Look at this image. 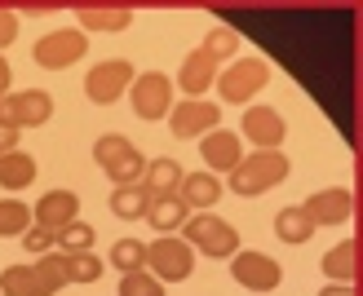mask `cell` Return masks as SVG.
<instances>
[{
	"label": "cell",
	"instance_id": "1",
	"mask_svg": "<svg viewBox=\"0 0 363 296\" xmlns=\"http://www.w3.org/2000/svg\"><path fill=\"white\" fill-rule=\"evenodd\" d=\"M284 177H288V159L279 151H252L248 159H240L230 169V190L252 199V195H266L270 186H279Z\"/></svg>",
	"mask_w": 363,
	"mask_h": 296
},
{
	"label": "cell",
	"instance_id": "2",
	"mask_svg": "<svg viewBox=\"0 0 363 296\" xmlns=\"http://www.w3.org/2000/svg\"><path fill=\"white\" fill-rule=\"evenodd\" d=\"M94 164L116 181V186H138L142 181V169H147V159L133 142H124L120 133H106L94 142Z\"/></svg>",
	"mask_w": 363,
	"mask_h": 296
},
{
	"label": "cell",
	"instance_id": "3",
	"mask_svg": "<svg viewBox=\"0 0 363 296\" xmlns=\"http://www.w3.org/2000/svg\"><path fill=\"white\" fill-rule=\"evenodd\" d=\"M182 226H186V239H182V244H186V248H199L204 256H213V261H226V256L240 252V230H235L230 221L213 217V212L186 217Z\"/></svg>",
	"mask_w": 363,
	"mask_h": 296
},
{
	"label": "cell",
	"instance_id": "4",
	"mask_svg": "<svg viewBox=\"0 0 363 296\" xmlns=\"http://www.w3.org/2000/svg\"><path fill=\"white\" fill-rule=\"evenodd\" d=\"M138 80V71L129 58H111V62H98V67H89V76H84V93L89 102H98V106H111L120 102L124 93H129V84Z\"/></svg>",
	"mask_w": 363,
	"mask_h": 296
},
{
	"label": "cell",
	"instance_id": "5",
	"mask_svg": "<svg viewBox=\"0 0 363 296\" xmlns=\"http://www.w3.org/2000/svg\"><path fill=\"white\" fill-rule=\"evenodd\" d=\"M31 53H35V62H40L45 71H62V67H71L76 58L89 53V35L80 27H58V31L40 35Z\"/></svg>",
	"mask_w": 363,
	"mask_h": 296
},
{
	"label": "cell",
	"instance_id": "6",
	"mask_svg": "<svg viewBox=\"0 0 363 296\" xmlns=\"http://www.w3.org/2000/svg\"><path fill=\"white\" fill-rule=\"evenodd\" d=\"M195 270V252L182 244V239H155V244L147 248V274L160 283H182L191 279Z\"/></svg>",
	"mask_w": 363,
	"mask_h": 296
},
{
	"label": "cell",
	"instance_id": "7",
	"mask_svg": "<svg viewBox=\"0 0 363 296\" xmlns=\"http://www.w3.org/2000/svg\"><path fill=\"white\" fill-rule=\"evenodd\" d=\"M230 279L235 283H244L248 292H257V296H270L279 288V279H284V270H279V261L275 256H266V252H235L230 256Z\"/></svg>",
	"mask_w": 363,
	"mask_h": 296
},
{
	"label": "cell",
	"instance_id": "8",
	"mask_svg": "<svg viewBox=\"0 0 363 296\" xmlns=\"http://www.w3.org/2000/svg\"><path fill=\"white\" fill-rule=\"evenodd\" d=\"M270 80V67L262 58H235L222 76H217V93L226 102H248L252 93H262Z\"/></svg>",
	"mask_w": 363,
	"mask_h": 296
},
{
	"label": "cell",
	"instance_id": "9",
	"mask_svg": "<svg viewBox=\"0 0 363 296\" xmlns=\"http://www.w3.org/2000/svg\"><path fill=\"white\" fill-rule=\"evenodd\" d=\"M129 102L138 110V120H164L173 110V80L164 71H147L129 84Z\"/></svg>",
	"mask_w": 363,
	"mask_h": 296
},
{
	"label": "cell",
	"instance_id": "10",
	"mask_svg": "<svg viewBox=\"0 0 363 296\" xmlns=\"http://www.w3.org/2000/svg\"><path fill=\"white\" fill-rule=\"evenodd\" d=\"M49 115H53V98L45 93V89H23V93L0 98V124H13L18 133H23V128L49 124Z\"/></svg>",
	"mask_w": 363,
	"mask_h": 296
},
{
	"label": "cell",
	"instance_id": "11",
	"mask_svg": "<svg viewBox=\"0 0 363 296\" xmlns=\"http://www.w3.org/2000/svg\"><path fill=\"white\" fill-rule=\"evenodd\" d=\"M217 120H222V106L217 102H177L173 110H169V128H173V137H182V142H195V137H204V133H213L217 128Z\"/></svg>",
	"mask_w": 363,
	"mask_h": 296
},
{
	"label": "cell",
	"instance_id": "12",
	"mask_svg": "<svg viewBox=\"0 0 363 296\" xmlns=\"http://www.w3.org/2000/svg\"><path fill=\"white\" fill-rule=\"evenodd\" d=\"M301 212H306V221H311L315 230L319 226H341V221H350V212H354V195L346 186L319 190V195H311L301 203Z\"/></svg>",
	"mask_w": 363,
	"mask_h": 296
},
{
	"label": "cell",
	"instance_id": "13",
	"mask_svg": "<svg viewBox=\"0 0 363 296\" xmlns=\"http://www.w3.org/2000/svg\"><path fill=\"white\" fill-rule=\"evenodd\" d=\"M240 128H244V137L257 146V151H279V142H284V133H288V128H284V115H279L275 106H248Z\"/></svg>",
	"mask_w": 363,
	"mask_h": 296
},
{
	"label": "cell",
	"instance_id": "14",
	"mask_svg": "<svg viewBox=\"0 0 363 296\" xmlns=\"http://www.w3.org/2000/svg\"><path fill=\"white\" fill-rule=\"evenodd\" d=\"M76 217H80V199L71 195V190H49V195L31 208V221H35L40 230H49V234H58V230L71 226Z\"/></svg>",
	"mask_w": 363,
	"mask_h": 296
},
{
	"label": "cell",
	"instance_id": "15",
	"mask_svg": "<svg viewBox=\"0 0 363 296\" xmlns=\"http://www.w3.org/2000/svg\"><path fill=\"white\" fill-rule=\"evenodd\" d=\"M199 155H204V164H208V173H213V177H217V173H230L235 164L244 159L240 137H235L230 128H213V133L199 137Z\"/></svg>",
	"mask_w": 363,
	"mask_h": 296
},
{
	"label": "cell",
	"instance_id": "16",
	"mask_svg": "<svg viewBox=\"0 0 363 296\" xmlns=\"http://www.w3.org/2000/svg\"><path fill=\"white\" fill-rule=\"evenodd\" d=\"M217 67H222V62H217L213 53L199 45L191 58L182 62V71H177V89H182V93H191V102H199V93H208V84L217 80Z\"/></svg>",
	"mask_w": 363,
	"mask_h": 296
},
{
	"label": "cell",
	"instance_id": "17",
	"mask_svg": "<svg viewBox=\"0 0 363 296\" xmlns=\"http://www.w3.org/2000/svg\"><path fill=\"white\" fill-rule=\"evenodd\" d=\"M182 164L177 159H169V155H160V159H147V169H142V181L138 186L147 190L151 199H164V195H177V186H182Z\"/></svg>",
	"mask_w": 363,
	"mask_h": 296
},
{
	"label": "cell",
	"instance_id": "18",
	"mask_svg": "<svg viewBox=\"0 0 363 296\" xmlns=\"http://www.w3.org/2000/svg\"><path fill=\"white\" fill-rule=\"evenodd\" d=\"M80 31H124L133 23V9L129 5H80Z\"/></svg>",
	"mask_w": 363,
	"mask_h": 296
},
{
	"label": "cell",
	"instance_id": "19",
	"mask_svg": "<svg viewBox=\"0 0 363 296\" xmlns=\"http://www.w3.org/2000/svg\"><path fill=\"white\" fill-rule=\"evenodd\" d=\"M323 274L333 283H354L359 279V239H341L337 248L323 252Z\"/></svg>",
	"mask_w": 363,
	"mask_h": 296
},
{
	"label": "cell",
	"instance_id": "20",
	"mask_svg": "<svg viewBox=\"0 0 363 296\" xmlns=\"http://www.w3.org/2000/svg\"><path fill=\"white\" fill-rule=\"evenodd\" d=\"M177 199L186 203V208H213V203L222 199V181L213 173H191V177H182Z\"/></svg>",
	"mask_w": 363,
	"mask_h": 296
},
{
	"label": "cell",
	"instance_id": "21",
	"mask_svg": "<svg viewBox=\"0 0 363 296\" xmlns=\"http://www.w3.org/2000/svg\"><path fill=\"white\" fill-rule=\"evenodd\" d=\"M31 181H35V159L27 151L0 155V186H5V190H27Z\"/></svg>",
	"mask_w": 363,
	"mask_h": 296
},
{
	"label": "cell",
	"instance_id": "22",
	"mask_svg": "<svg viewBox=\"0 0 363 296\" xmlns=\"http://www.w3.org/2000/svg\"><path fill=\"white\" fill-rule=\"evenodd\" d=\"M191 217V208L182 203L177 195H164V199H151V208H147V221L160 230V234H169V230H177L182 221Z\"/></svg>",
	"mask_w": 363,
	"mask_h": 296
},
{
	"label": "cell",
	"instance_id": "23",
	"mask_svg": "<svg viewBox=\"0 0 363 296\" xmlns=\"http://www.w3.org/2000/svg\"><path fill=\"white\" fill-rule=\"evenodd\" d=\"M0 296H49V292L31 266H9L0 274Z\"/></svg>",
	"mask_w": 363,
	"mask_h": 296
},
{
	"label": "cell",
	"instance_id": "24",
	"mask_svg": "<svg viewBox=\"0 0 363 296\" xmlns=\"http://www.w3.org/2000/svg\"><path fill=\"white\" fill-rule=\"evenodd\" d=\"M147 208H151V195L142 190V186H116L111 190V212L120 221H142Z\"/></svg>",
	"mask_w": 363,
	"mask_h": 296
},
{
	"label": "cell",
	"instance_id": "25",
	"mask_svg": "<svg viewBox=\"0 0 363 296\" xmlns=\"http://www.w3.org/2000/svg\"><path fill=\"white\" fill-rule=\"evenodd\" d=\"M275 234L284 239V244H306V239H311L315 234V226H311V221H306V212H301V203H297V208H284L279 217H275Z\"/></svg>",
	"mask_w": 363,
	"mask_h": 296
},
{
	"label": "cell",
	"instance_id": "26",
	"mask_svg": "<svg viewBox=\"0 0 363 296\" xmlns=\"http://www.w3.org/2000/svg\"><path fill=\"white\" fill-rule=\"evenodd\" d=\"M31 226V208L23 199H0V239H23Z\"/></svg>",
	"mask_w": 363,
	"mask_h": 296
},
{
	"label": "cell",
	"instance_id": "27",
	"mask_svg": "<svg viewBox=\"0 0 363 296\" xmlns=\"http://www.w3.org/2000/svg\"><path fill=\"white\" fill-rule=\"evenodd\" d=\"M62 270H67V283H98L102 279V261L94 252H62Z\"/></svg>",
	"mask_w": 363,
	"mask_h": 296
},
{
	"label": "cell",
	"instance_id": "28",
	"mask_svg": "<svg viewBox=\"0 0 363 296\" xmlns=\"http://www.w3.org/2000/svg\"><path fill=\"white\" fill-rule=\"evenodd\" d=\"M94 239H98V234H94V226L76 217V221H71V226H62L58 234H53V244H58V248H62V252L71 256V252H94Z\"/></svg>",
	"mask_w": 363,
	"mask_h": 296
},
{
	"label": "cell",
	"instance_id": "29",
	"mask_svg": "<svg viewBox=\"0 0 363 296\" xmlns=\"http://www.w3.org/2000/svg\"><path fill=\"white\" fill-rule=\"evenodd\" d=\"M111 266L133 274V270H147V244H138V239H120L111 248Z\"/></svg>",
	"mask_w": 363,
	"mask_h": 296
},
{
	"label": "cell",
	"instance_id": "30",
	"mask_svg": "<svg viewBox=\"0 0 363 296\" xmlns=\"http://www.w3.org/2000/svg\"><path fill=\"white\" fill-rule=\"evenodd\" d=\"M31 270H35V274H40V283H45V292H49V296L67 288V270H62V252H45V256H35V266H31Z\"/></svg>",
	"mask_w": 363,
	"mask_h": 296
},
{
	"label": "cell",
	"instance_id": "31",
	"mask_svg": "<svg viewBox=\"0 0 363 296\" xmlns=\"http://www.w3.org/2000/svg\"><path fill=\"white\" fill-rule=\"evenodd\" d=\"M204 49L213 53L217 62H230L235 53H240V35H235L230 27H213V31L204 35Z\"/></svg>",
	"mask_w": 363,
	"mask_h": 296
},
{
	"label": "cell",
	"instance_id": "32",
	"mask_svg": "<svg viewBox=\"0 0 363 296\" xmlns=\"http://www.w3.org/2000/svg\"><path fill=\"white\" fill-rule=\"evenodd\" d=\"M120 296H164V283L151 279L147 270H133L120 279Z\"/></svg>",
	"mask_w": 363,
	"mask_h": 296
},
{
	"label": "cell",
	"instance_id": "33",
	"mask_svg": "<svg viewBox=\"0 0 363 296\" xmlns=\"http://www.w3.org/2000/svg\"><path fill=\"white\" fill-rule=\"evenodd\" d=\"M23 244H27V252L45 256V252H53V234L40 230V226H27V230H23Z\"/></svg>",
	"mask_w": 363,
	"mask_h": 296
},
{
	"label": "cell",
	"instance_id": "34",
	"mask_svg": "<svg viewBox=\"0 0 363 296\" xmlns=\"http://www.w3.org/2000/svg\"><path fill=\"white\" fill-rule=\"evenodd\" d=\"M18 27H23V23H18V13L13 9H0V49L18 40Z\"/></svg>",
	"mask_w": 363,
	"mask_h": 296
},
{
	"label": "cell",
	"instance_id": "35",
	"mask_svg": "<svg viewBox=\"0 0 363 296\" xmlns=\"http://www.w3.org/2000/svg\"><path fill=\"white\" fill-rule=\"evenodd\" d=\"M9 151H18V128L0 124V155H9Z\"/></svg>",
	"mask_w": 363,
	"mask_h": 296
},
{
	"label": "cell",
	"instance_id": "36",
	"mask_svg": "<svg viewBox=\"0 0 363 296\" xmlns=\"http://www.w3.org/2000/svg\"><path fill=\"white\" fill-rule=\"evenodd\" d=\"M319 296H359V292H354V283H328Z\"/></svg>",
	"mask_w": 363,
	"mask_h": 296
},
{
	"label": "cell",
	"instance_id": "37",
	"mask_svg": "<svg viewBox=\"0 0 363 296\" xmlns=\"http://www.w3.org/2000/svg\"><path fill=\"white\" fill-rule=\"evenodd\" d=\"M9 84H13V71H9L5 58H0V98H9Z\"/></svg>",
	"mask_w": 363,
	"mask_h": 296
}]
</instances>
